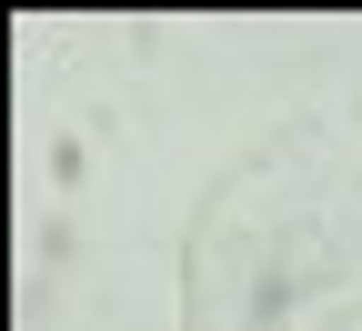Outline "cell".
I'll list each match as a JSON object with an SVG mask.
<instances>
[{
    "mask_svg": "<svg viewBox=\"0 0 362 331\" xmlns=\"http://www.w3.org/2000/svg\"><path fill=\"white\" fill-rule=\"evenodd\" d=\"M322 331H362V301H342V311H332V321H322Z\"/></svg>",
    "mask_w": 362,
    "mask_h": 331,
    "instance_id": "1",
    "label": "cell"
}]
</instances>
